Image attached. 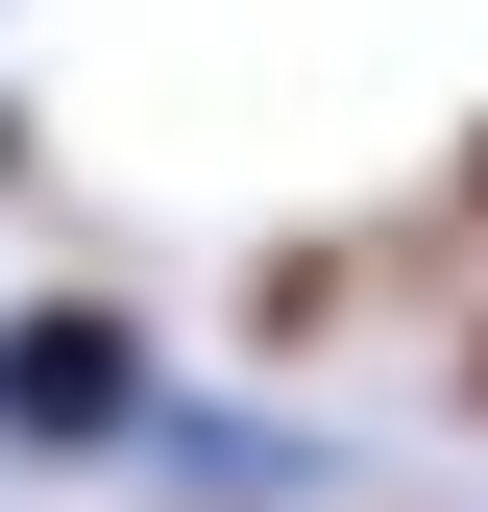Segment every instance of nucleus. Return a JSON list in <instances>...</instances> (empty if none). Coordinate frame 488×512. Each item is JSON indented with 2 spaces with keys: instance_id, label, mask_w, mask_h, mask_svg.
Masks as SVG:
<instances>
[{
  "instance_id": "f03ea898",
  "label": "nucleus",
  "mask_w": 488,
  "mask_h": 512,
  "mask_svg": "<svg viewBox=\"0 0 488 512\" xmlns=\"http://www.w3.org/2000/svg\"><path fill=\"white\" fill-rule=\"evenodd\" d=\"M464 196H488V122H464Z\"/></svg>"
},
{
  "instance_id": "f257e3e1",
  "label": "nucleus",
  "mask_w": 488,
  "mask_h": 512,
  "mask_svg": "<svg viewBox=\"0 0 488 512\" xmlns=\"http://www.w3.org/2000/svg\"><path fill=\"white\" fill-rule=\"evenodd\" d=\"M147 415H171V366H147L122 293H25L0 317V464H122Z\"/></svg>"
},
{
  "instance_id": "7ed1b4c3",
  "label": "nucleus",
  "mask_w": 488,
  "mask_h": 512,
  "mask_svg": "<svg viewBox=\"0 0 488 512\" xmlns=\"http://www.w3.org/2000/svg\"><path fill=\"white\" fill-rule=\"evenodd\" d=\"M464 391H488V366H464Z\"/></svg>"
}]
</instances>
